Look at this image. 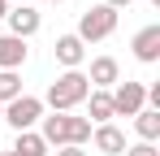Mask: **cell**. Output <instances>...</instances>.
<instances>
[{
    "mask_svg": "<svg viewBox=\"0 0 160 156\" xmlns=\"http://www.w3.org/2000/svg\"><path fill=\"white\" fill-rule=\"evenodd\" d=\"M91 122L78 113H43L39 117V139L48 148H87L91 143Z\"/></svg>",
    "mask_w": 160,
    "mask_h": 156,
    "instance_id": "cell-1",
    "label": "cell"
},
{
    "mask_svg": "<svg viewBox=\"0 0 160 156\" xmlns=\"http://www.w3.org/2000/svg\"><path fill=\"white\" fill-rule=\"evenodd\" d=\"M91 96V82L82 70H65V74H56L48 82V96H43V108H52V113H74L78 104H87Z\"/></svg>",
    "mask_w": 160,
    "mask_h": 156,
    "instance_id": "cell-2",
    "label": "cell"
},
{
    "mask_svg": "<svg viewBox=\"0 0 160 156\" xmlns=\"http://www.w3.org/2000/svg\"><path fill=\"white\" fill-rule=\"evenodd\" d=\"M48 108H43V100L39 96H18V100L4 104V113H0V122H9L13 126V134H22V130H35L39 126V117H43Z\"/></svg>",
    "mask_w": 160,
    "mask_h": 156,
    "instance_id": "cell-3",
    "label": "cell"
},
{
    "mask_svg": "<svg viewBox=\"0 0 160 156\" xmlns=\"http://www.w3.org/2000/svg\"><path fill=\"white\" fill-rule=\"evenodd\" d=\"M112 30H117V13H112L108 4H91V9L78 18V30H74V35H78L82 44H100V39H108Z\"/></svg>",
    "mask_w": 160,
    "mask_h": 156,
    "instance_id": "cell-4",
    "label": "cell"
},
{
    "mask_svg": "<svg viewBox=\"0 0 160 156\" xmlns=\"http://www.w3.org/2000/svg\"><path fill=\"white\" fill-rule=\"evenodd\" d=\"M108 96H112V117H134V113L147 108V82L126 78V82H117Z\"/></svg>",
    "mask_w": 160,
    "mask_h": 156,
    "instance_id": "cell-5",
    "label": "cell"
},
{
    "mask_svg": "<svg viewBox=\"0 0 160 156\" xmlns=\"http://www.w3.org/2000/svg\"><path fill=\"white\" fill-rule=\"evenodd\" d=\"M4 22H9L4 35H13V39H30V35H39L43 18H39V9H30V4H9Z\"/></svg>",
    "mask_w": 160,
    "mask_h": 156,
    "instance_id": "cell-6",
    "label": "cell"
},
{
    "mask_svg": "<svg viewBox=\"0 0 160 156\" xmlns=\"http://www.w3.org/2000/svg\"><path fill=\"white\" fill-rule=\"evenodd\" d=\"M87 82H91V91H112V87L121 82V65H117V56H95L91 70H87Z\"/></svg>",
    "mask_w": 160,
    "mask_h": 156,
    "instance_id": "cell-7",
    "label": "cell"
},
{
    "mask_svg": "<svg viewBox=\"0 0 160 156\" xmlns=\"http://www.w3.org/2000/svg\"><path fill=\"white\" fill-rule=\"evenodd\" d=\"M52 56H56L61 70H82V61H87V44H82L78 35H56Z\"/></svg>",
    "mask_w": 160,
    "mask_h": 156,
    "instance_id": "cell-8",
    "label": "cell"
},
{
    "mask_svg": "<svg viewBox=\"0 0 160 156\" xmlns=\"http://www.w3.org/2000/svg\"><path fill=\"white\" fill-rule=\"evenodd\" d=\"M130 52H134V61H143V65H156L160 61V26H143L138 35L130 39Z\"/></svg>",
    "mask_w": 160,
    "mask_h": 156,
    "instance_id": "cell-9",
    "label": "cell"
},
{
    "mask_svg": "<svg viewBox=\"0 0 160 156\" xmlns=\"http://www.w3.org/2000/svg\"><path fill=\"white\" fill-rule=\"evenodd\" d=\"M91 148L104 152V156H126L130 143H126V130H117L112 122H108V126H95V130H91Z\"/></svg>",
    "mask_w": 160,
    "mask_h": 156,
    "instance_id": "cell-10",
    "label": "cell"
},
{
    "mask_svg": "<svg viewBox=\"0 0 160 156\" xmlns=\"http://www.w3.org/2000/svg\"><path fill=\"white\" fill-rule=\"evenodd\" d=\"M26 39H13V35H0V70H22L26 65Z\"/></svg>",
    "mask_w": 160,
    "mask_h": 156,
    "instance_id": "cell-11",
    "label": "cell"
},
{
    "mask_svg": "<svg viewBox=\"0 0 160 156\" xmlns=\"http://www.w3.org/2000/svg\"><path fill=\"white\" fill-rule=\"evenodd\" d=\"M87 122L91 126H108L112 122V96L108 91H91L87 96Z\"/></svg>",
    "mask_w": 160,
    "mask_h": 156,
    "instance_id": "cell-12",
    "label": "cell"
},
{
    "mask_svg": "<svg viewBox=\"0 0 160 156\" xmlns=\"http://www.w3.org/2000/svg\"><path fill=\"white\" fill-rule=\"evenodd\" d=\"M134 134H138V143H156V139H160V113H156V108L134 113Z\"/></svg>",
    "mask_w": 160,
    "mask_h": 156,
    "instance_id": "cell-13",
    "label": "cell"
},
{
    "mask_svg": "<svg viewBox=\"0 0 160 156\" xmlns=\"http://www.w3.org/2000/svg\"><path fill=\"white\" fill-rule=\"evenodd\" d=\"M9 152H13V156H48L52 148L39 139V130H22V134L13 139V148H9Z\"/></svg>",
    "mask_w": 160,
    "mask_h": 156,
    "instance_id": "cell-14",
    "label": "cell"
},
{
    "mask_svg": "<svg viewBox=\"0 0 160 156\" xmlns=\"http://www.w3.org/2000/svg\"><path fill=\"white\" fill-rule=\"evenodd\" d=\"M18 96H26V91H22V74H18V70H0V104L18 100Z\"/></svg>",
    "mask_w": 160,
    "mask_h": 156,
    "instance_id": "cell-15",
    "label": "cell"
},
{
    "mask_svg": "<svg viewBox=\"0 0 160 156\" xmlns=\"http://www.w3.org/2000/svg\"><path fill=\"white\" fill-rule=\"evenodd\" d=\"M126 156H160V148H156V143H130Z\"/></svg>",
    "mask_w": 160,
    "mask_h": 156,
    "instance_id": "cell-16",
    "label": "cell"
},
{
    "mask_svg": "<svg viewBox=\"0 0 160 156\" xmlns=\"http://www.w3.org/2000/svg\"><path fill=\"white\" fill-rule=\"evenodd\" d=\"M100 4H108V9H112V13H121V9H130L134 0H100Z\"/></svg>",
    "mask_w": 160,
    "mask_h": 156,
    "instance_id": "cell-17",
    "label": "cell"
},
{
    "mask_svg": "<svg viewBox=\"0 0 160 156\" xmlns=\"http://www.w3.org/2000/svg\"><path fill=\"white\" fill-rule=\"evenodd\" d=\"M56 156H87L82 148H56Z\"/></svg>",
    "mask_w": 160,
    "mask_h": 156,
    "instance_id": "cell-18",
    "label": "cell"
},
{
    "mask_svg": "<svg viewBox=\"0 0 160 156\" xmlns=\"http://www.w3.org/2000/svg\"><path fill=\"white\" fill-rule=\"evenodd\" d=\"M4 13H9V0H0V22H4Z\"/></svg>",
    "mask_w": 160,
    "mask_h": 156,
    "instance_id": "cell-19",
    "label": "cell"
},
{
    "mask_svg": "<svg viewBox=\"0 0 160 156\" xmlns=\"http://www.w3.org/2000/svg\"><path fill=\"white\" fill-rule=\"evenodd\" d=\"M13 4H26V0H13Z\"/></svg>",
    "mask_w": 160,
    "mask_h": 156,
    "instance_id": "cell-20",
    "label": "cell"
},
{
    "mask_svg": "<svg viewBox=\"0 0 160 156\" xmlns=\"http://www.w3.org/2000/svg\"><path fill=\"white\" fill-rule=\"evenodd\" d=\"M48 4H61V0H48Z\"/></svg>",
    "mask_w": 160,
    "mask_h": 156,
    "instance_id": "cell-21",
    "label": "cell"
},
{
    "mask_svg": "<svg viewBox=\"0 0 160 156\" xmlns=\"http://www.w3.org/2000/svg\"><path fill=\"white\" fill-rule=\"evenodd\" d=\"M152 4H156V9H160V0H152Z\"/></svg>",
    "mask_w": 160,
    "mask_h": 156,
    "instance_id": "cell-22",
    "label": "cell"
},
{
    "mask_svg": "<svg viewBox=\"0 0 160 156\" xmlns=\"http://www.w3.org/2000/svg\"><path fill=\"white\" fill-rule=\"evenodd\" d=\"M0 156H13V152H0Z\"/></svg>",
    "mask_w": 160,
    "mask_h": 156,
    "instance_id": "cell-23",
    "label": "cell"
},
{
    "mask_svg": "<svg viewBox=\"0 0 160 156\" xmlns=\"http://www.w3.org/2000/svg\"><path fill=\"white\" fill-rule=\"evenodd\" d=\"M0 113H4V104H0Z\"/></svg>",
    "mask_w": 160,
    "mask_h": 156,
    "instance_id": "cell-24",
    "label": "cell"
}]
</instances>
